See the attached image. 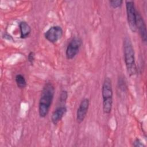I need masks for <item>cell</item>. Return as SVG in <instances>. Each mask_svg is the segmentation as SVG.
Instances as JSON below:
<instances>
[{
    "label": "cell",
    "instance_id": "277c9868",
    "mask_svg": "<svg viewBox=\"0 0 147 147\" xmlns=\"http://www.w3.org/2000/svg\"><path fill=\"white\" fill-rule=\"evenodd\" d=\"M126 11L128 25L132 32H136V9L134 2L133 1H125Z\"/></svg>",
    "mask_w": 147,
    "mask_h": 147
},
{
    "label": "cell",
    "instance_id": "3957f363",
    "mask_svg": "<svg viewBox=\"0 0 147 147\" xmlns=\"http://www.w3.org/2000/svg\"><path fill=\"white\" fill-rule=\"evenodd\" d=\"M102 96L103 111L105 114H109L111 111L113 96L112 82L109 77H106L103 80L102 87Z\"/></svg>",
    "mask_w": 147,
    "mask_h": 147
},
{
    "label": "cell",
    "instance_id": "8992f818",
    "mask_svg": "<svg viewBox=\"0 0 147 147\" xmlns=\"http://www.w3.org/2000/svg\"><path fill=\"white\" fill-rule=\"evenodd\" d=\"M63 36V30L59 25L51 26L45 33L44 37L51 43H55L60 40Z\"/></svg>",
    "mask_w": 147,
    "mask_h": 147
},
{
    "label": "cell",
    "instance_id": "5bb4252c",
    "mask_svg": "<svg viewBox=\"0 0 147 147\" xmlns=\"http://www.w3.org/2000/svg\"><path fill=\"white\" fill-rule=\"evenodd\" d=\"M35 60V53L34 52H30L28 55V60L29 63L32 65L34 61Z\"/></svg>",
    "mask_w": 147,
    "mask_h": 147
},
{
    "label": "cell",
    "instance_id": "7c38bea8",
    "mask_svg": "<svg viewBox=\"0 0 147 147\" xmlns=\"http://www.w3.org/2000/svg\"><path fill=\"white\" fill-rule=\"evenodd\" d=\"M68 98V92L66 90H63L60 95L59 102L60 105H65L66 100Z\"/></svg>",
    "mask_w": 147,
    "mask_h": 147
},
{
    "label": "cell",
    "instance_id": "8fae6325",
    "mask_svg": "<svg viewBox=\"0 0 147 147\" xmlns=\"http://www.w3.org/2000/svg\"><path fill=\"white\" fill-rule=\"evenodd\" d=\"M15 81H16L17 87L19 88H21V89L24 88L27 86L26 80L24 76L22 75V74H19L16 75L15 76Z\"/></svg>",
    "mask_w": 147,
    "mask_h": 147
},
{
    "label": "cell",
    "instance_id": "30bf717a",
    "mask_svg": "<svg viewBox=\"0 0 147 147\" xmlns=\"http://www.w3.org/2000/svg\"><path fill=\"white\" fill-rule=\"evenodd\" d=\"M19 29L20 32V38L24 39L27 38L30 34L32 29L30 25L26 21H21L19 23Z\"/></svg>",
    "mask_w": 147,
    "mask_h": 147
},
{
    "label": "cell",
    "instance_id": "52a82bcc",
    "mask_svg": "<svg viewBox=\"0 0 147 147\" xmlns=\"http://www.w3.org/2000/svg\"><path fill=\"white\" fill-rule=\"evenodd\" d=\"M90 105V100L88 98L83 99L79 104L76 111V121L78 123H81L85 119Z\"/></svg>",
    "mask_w": 147,
    "mask_h": 147
},
{
    "label": "cell",
    "instance_id": "5b68a950",
    "mask_svg": "<svg viewBox=\"0 0 147 147\" xmlns=\"http://www.w3.org/2000/svg\"><path fill=\"white\" fill-rule=\"evenodd\" d=\"M82 45V40L79 37H74L68 43L66 51L65 56L68 60L73 59L79 53Z\"/></svg>",
    "mask_w": 147,
    "mask_h": 147
},
{
    "label": "cell",
    "instance_id": "7a4b0ae2",
    "mask_svg": "<svg viewBox=\"0 0 147 147\" xmlns=\"http://www.w3.org/2000/svg\"><path fill=\"white\" fill-rule=\"evenodd\" d=\"M123 56L127 72L130 76L134 75L137 72L136 64L135 53L130 39L125 37L123 40Z\"/></svg>",
    "mask_w": 147,
    "mask_h": 147
},
{
    "label": "cell",
    "instance_id": "4fadbf2b",
    "mask_svg": "<svg viewBox=\"0 0 147 147\" xmlns=\"http://www.w3.org/2000/svg\"><path fill=\"white\" fill-rule=\"evenodd\" d=\"M123 3V1L122 0H111L109 1L110 6L113 9H117Z\"/></svg>",
    "mask_w": 147,
    "mask_h": 147
},
{
    "label": "cell",
    "instance_id": "6da1fadb",
    "mask_svg": "<svg viewBox=\"0 0 147 147\" xmlns=\"http://www.w3.org/2000/svg\"><path fill=\"white\" fill-rule=\"evenodd\" d=\"M55 87L50 83H47L44 86L38 102V113L41 118L45 117L49 113L54 98Z\"/></svg>",
    "mask_w": 147,
    "mask_h": 147
},
{
    "label": "cell",
    "instance_id": "9a60e30c",
    "mask_svg": "<svg viewBox=\"0 0 147 147\" xmlns=\"http://www.w3.org/2000/svg\"><path fill=\"white\" fill-rule=\"evenodd\" d=\"M133 145L135 147H139V146H145V145L142 142V141L140 139L137 138L133 143Z\"/></svg>",
    "mask_w": 147,
    "mask_h": 147
},
{
    "label": "cell",
    "instance_id": "9c48e42d",
    "mask_svg": "<svg viewBox=\"0 0 147 147\" xmlns=\"http://www.w3.org/2000/svg\"><path fill=\"white\" fill-rule=\"evenodd\" d=\"M67 109L65 105H59L53 111L51 115V121L54 125H57L67 113Z\"/></svg>",
    "mask_w": 147,
    "mask_h": 147
},
{
    "label": "cell",
    "instance_id": "ba28073f",
    "mask_svg": "<svg viewBox=\"0 0 147 147\" xmlns=\"http://www.w3.org/2000/svg\"><path fill=\"white\" fill-rule=\"evenodd\" d=\"M136 29L139 32L142 41L146 43L147 37L146 25L143 17L137 10H136Z\"/></svg>",
    "mask_w": 147,
    "mask_h": 147
}]
</instances>
